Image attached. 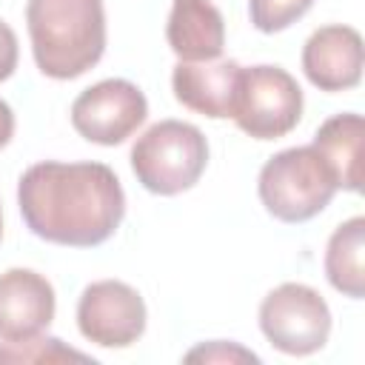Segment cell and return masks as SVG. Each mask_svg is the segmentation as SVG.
<instances>
[{
  "instance_id": "obj_12",
  "label": "cell",
  "mask_w": 365,
  "mask_h": 365,
  "mask_svg": "<svg viewBox=\"0 0 365 365\" xmlns=\"http://www.w3.org/2000/svg\"><path fill=\"white\" fill-rule=\"evenodd\" d=\"M165 40L182 63L217 60L225 46V20L211 0H171Z\"/></svg>"
},
{
  "instance_id": "obj_20",
  "label": "cell",
  "mask_w": 365,
  "mask_h": 365,
  "mask_svg": "<svg viewBox=\"0 0 365 365\" xmlns=\"http://www.w3.org/2000/svg\"><path fill=\"white\" fill-rule=\"evenodd\" d=\"M0 237H3V211H0Z\"/></svg>"
},
{
  "instance_id": "obj_9",
  "label": "cell",
  "mask_w": 365,
  "mask_h": 365,
  "mask_svg": "<svg viewBox=\"0 0 365 365\" xmlns=\"http://www.w3.org/2000/svg\"><path fill=\"white\" fill-rule=\"evenodd\" d=\"M57 297L51 282L31 268L0 274V342H20L54 322Z\"/></svg>"
},
{
  "instance_id": "obj_14",
  "label": "cell",
  "mask_w": 365,
  "mask_h": 365,
  "mask_svg": "<svg viewBox=\"0 0 365 365\" xmlns=\"http://www.w3.org/2000/svg\"><path fill=\"white\" fill-rule=\"evenodd\" d=\"M362 254H365V217H351L331 234L325 248V277L339 294L351 299L365 297Z\"/></svg>"
},
{
  "instance_id": "obj_2",
  "label": "cell",
  "mask_w": 365,
  "mask_h": 365,
  "mask_svg": "<svg viewBox=\"0 0 365 365\" xmlns=\"http://www.w3.org/2000/svg\"><path fill=\"white\" fill-rule=\"evenodd\" d=\"M26 26L37 68L51 80H74L106 51L103 0H29Z\"/></svg>"
},
{
  "instance_id": "obj_6",
  "label": "cell",
  "mask_w": 365,
  "mask_h": 365,
  "mask_svg": "<svg viewBox=\"0 0 365 365\" xmlns=\"http://www.w3.org/2000/svg\"><path fill=\"white\" fill-rule=\"evenodd\" d=\"M259 331L277 351L308 356L328 342L331 308L311 285L282 282L259 302Z\"/></svg>"
},
{
  "instance_id": "obj_13",
  "label": "cell",
  "mask_w": 365,
  "mask_h": 365,
  "mask_svg": "<svg viewBox=\"0 0 365 365\" xmlns=\"http://www.w3.org/2000/svg\"><path fill=\"white\" fill-rule=\"evenodd\" d=\"M362 134L365 123L354 111L328 117L314 134L311 145L331 168L336 188L362 191Z\"/></svg>"
},
{
  "instance_id": "obj_16",
  "label": "cell",
  "mask_w": 365,
  "mask_h": 365,
  "mask_svg": "<svg viewBox=\"0 0 365 365\" xmlns=\"http://www.w3.org/2000/svg\"><path fill=\"white\" fill-rule=\"evenodd\" d=\"M311 6L314 0H248V14L254 29H259L262 34H274L294 26Z\"/></svg>"
},
{
  "instance_id": "obj_19",
  "label": "cell",
  "mask_w": 365,
  "mask_h": 365,
  "mask_svg": "<svg viewBox=\"0 0 365 365\" xmlns=\"http://www.w3.org/2000/svg\"><path fill=\"white\" fill-rule=\"evenodd\" d=\"M11 134H14V111L6 100H0V148L9 145Z\"/></svg>"
},
{
  "instance_id": "obj_18",
  "label": "cell",
  "mask_w": 365,
  "mask_h": 365,
  "mask_svg": "<svg viewBox=\"0 0 365 365\" xmlns=\"http://www.w3.org/2000/svg\"><path fill=\"white\" fill-rule=\"evenodd\" d=\"M17 57H20V48H17V34L11 31L9 23L0 20V83L9 80L17 68Z\"/></svg>"
},
{
  "instance_id": "obj_1",
  "label": "cell",
  "mask_w": 365,
  "mask_h": 365,
  "mask_svg": "<svg viewBox=\"0 0 365 365\" xmlns=\"http://www.w3.org/2000/svg\"><path fill=\"white\" fill-rule=\"evenodd\" d=\"M26 228L54 245L94 248L125 217V194L106 163H34L17 182Z\"/></svg>"
},
{
  "instance_id": "obj_15",
  "label": "cell",
  "mask_w": 365,
  "mask_h": 365,
  "mask_svg": "<svg viewBox=\"0 0 365 365\" xmlns=\"http://www.w3.org/2000/svg\"><path fill=\"white\" fill-rule=\"evenodd\" d=\"M0 362H11V365H51V362H91L94 359L83 351H74L68 345H63V339L57 336H31V339H20V342H3L0 345Z\"/></svg>"
},
{
  "instance_id": "obj_11",
  "label": "cell",
  "mask_w": 365,
  "mask_h": 365,
  "mask_svg": "<svg viewBox=\"0 0 365 365\" xmlns=\"http://www.w3.org/2000/svg\"><path fill=\"white\" fill-rule=\"evenodd\" d=\"M242 66L237 60H205V63H177L171 74V88L177 103L185 108L222 120L234 114L237 86Z\"/></svg>"
},
{
  "instance_id": "obj_8",
  "label": "cell",
  "mask_w": 365,
  "mask_h": 365,
  "mask_svg": "<svg viewBox=\"0 0 365 365\" xmlns=\"http://www.w3.org/2000/svg\"><path fill=\"white\" fill-rule=\"evenodd\" d=\"M77 328L100 348H128L145 331V302L128 282L97 279L80 294Z\"/></svg>"
},
{
  "instance_id": "obj_7",
  "label": "cell",
  "mask_w": 365,
  "mask_h": 365,
  "mask_svg": "<svg viewBox=\"0 0 365 365\" xmlns=\"http://www.w3.org/2000/svg\"><path fill=\"white\" fill-rule=\"evenodd\" d=\"M148 117L145 94L120 77L100 80L77 94L71 103V125L74 131L97 145H120L125 143Z\"/></svg>"
},
{
  "instance_id": "obj_3",
  "label": "cell",
  "mask_w": 365,
  "mask_h": 365,
  "mask_svg": "<svg viewBox=\"0 0 365 365\" xmlns=\"http://www.w3.org/2000/svg\"><path fill=\"white\" fill-rule=\"evenodd\" d=\"M208 165L205 134L182 120H160L131 145V168L137 182L160 197H174L197 185Z\"/></svg>"
},
{
  "instance_id": "obj_4",
  "label": "cell",
  "mask_w": 365,
  "mask_h": 365,
  "mask_svg": "<svg viewBox=\"0 0 365 365\" xmlns=\"http://www.w3.org/2000/svg\"><path fill=\"white\" fill-rule=\"evenodd\" d=\"M265 211L282 222L317 217L336 194V180L314 145H297L274 154L257 180Z\"/></svg>"
},
{
  "instance_id": "obj_5",
  "label": "cell",
  "mask_w": 365,
  "mask_h": 365,
  "mask_svg": "<svg viewBox=\"0 0 365 365\" xmlns=\"http://www.w3.org/2000/svg\"><path fill=\"white\" fill-rule=\"evenodd\" d=\"M231 117L254 140H279L302 117V88L279 66L242 68Z\"/></svg>"
},
{
  "instance_id": "obj_17",
  "label": "cell",
  "mask_w": 365,
  "mask_h": 365,
  "mask_svg": "<svg viewBox=\"0 0 365 365\" xmlns=\"http://www.w3.org/2000/svg\"><path fill=\"white\" fill-rule=\"evenodd\" d=\"M185 359H188V362H197V359H202V362H259L257 354L245 351V348L237 345V342H222V339L205 342V345L188 351Z\"/></svg>"
},
{
  "instance_id": "obj_10",
  "label": "cell",
  "mask_w": 365,
  "mask_h": 365,
  "mask_svg": "<svg viewBox=\"0 0 365 365\" xmlns=\"http://www.w3.org/2000/svg\"><path fill=\"white\" fill-rule=\"evenodd\" d=\"M302 71L319 91H348L362 80V37L334 23L317 29L302 46Z\"/></svg>"
}]
</instances>
